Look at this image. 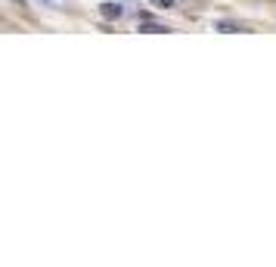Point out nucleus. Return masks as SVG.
I'll list each match as a JSON object with an SVG mask.
<instances>
[{"instance_id": "nucleus-3", "label": "nucleus", "mask_w": 276, "mask_h": 267, "mask_svg": "<svg viewBox=\"0 0 276 267\" xmlns=\"http://www.w3.org/2000/svg\"><path fill=\"white\" fill-rule=\"evenodd\" d=\"M143 31H149V35H165L168 28L165 25H143Z\"/></svg>"}, {"instance_id": "nucleus-2", "label": "nucleus", "mask_w": 276, "mask_h": 267, "mask_svg": "<svg viewBox=\"0 0 276 267\" xmlns=\"http://www.w3.org/2000/svg\"><path fill=\"white\" fill-rule=\"evenodd\" d=\"M217 31H223V35H239V25H233V22H217Z\"/></svg>"}, {"instance_id": "nucleus-1", "label": "nucleus", "mask_w": 276, "mask_h": 267, "mask_svg": "<svg viewBox=\"0 0 276 267\" xmlns=\"http://www.w3.org/2000/svg\"><path fill=\"white\" fill-rule=\"evenodd\" d=\"M99 13H103L106 19H121V16H124V6H121V3H103V6H99Z\"/></svg>"}, {"instance_id": "nucleus-4", "label": "nucleus", "mask_w": 276, "mask_h": 267, "mask_svg": "<svg viewBox=\"0 0 276 267\" xmlns=\"http://www.w3.org/2000/svg\"><path fill=\"white\" fill-rule=\"evenodd\" d=\"M16 3H19V6H25V0H16Z\"/></svg>"}]
</instances>
